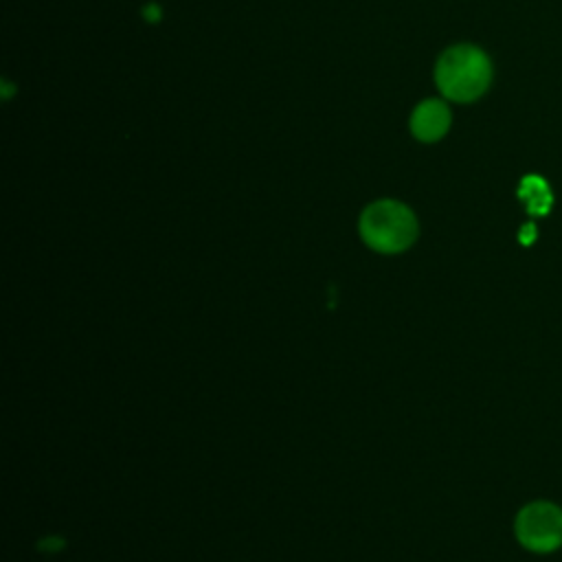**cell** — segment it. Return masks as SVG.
Listing matches in <instances>:
<instances>
[{
  "label": "cell",
  "mask_w": 562,
  "mask_h": 562,
  "mask_svg": "<svg viewBox=\"0 0 562 562\" xmlns=\"http://www.w3.org/2000/svg\"><path fill=\"white\" fill-rule=\"evenodd\" d=\"M516 536L536 553L558 549L562 544V509L547 501L527 505L516 518Z\"/></svg>",
  "instance_id": "3"
},
{
  "label": "cell",
  "mask_w": 562,
  "mask_h": 562,
  "mask_svg": "<svg viewBox=\"0 0 562 562\" xmlns=\"http://www.w3.org/2000/svg\"><path fill=\"white\" fill-rule=\"evenodd\" d=\"M492 81V61L474 44L446 48L435 64V83L439 92L457 103L479 99Z\"/></svg>",
  "instance_id": "1"
},
{
  "label": "cell",
  "mask_w": 562,
  "mask_h": 562,
  "mask_svg": "<svg viewBox=\"0 0 562 562\" xmlns=\"http://www.w3.org/2000/svg\"><path fill=\"white\" fill-rule=\"evenodd\" d=\"M450 123H452V114H450V108L446 105V101L424 99L411 112L408 127L417 140L437 143L446 136V132L450 130Z\"/></svg>",
  "instance_id": "4"
},
{
  "label": "cell",
  "mask_w": 562,
  "mask_h": 562,
  "mask_svg": "<svg viewBox=\"0 0 562 562\" xmlns=\"http://www.w3.org/2000/svg\"><path fill=\"white\" fill-rule=\"evenodd\" d=\"M360 237L364 244L378 252L395 255L413 246L419 226L415 213L397 200L371 202L358 222Z\"/></svg>",
  "instance_id": "2"
}]
</instances>
